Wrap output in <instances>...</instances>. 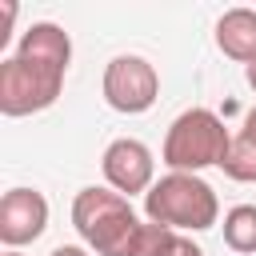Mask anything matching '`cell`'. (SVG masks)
<instances>
[{
	"label": "cell",
	"instance_id": "6da1fadb",
	"mask_svg": "<svg viewBox=\"0 0 256 256\" xmlns=\"http://www.w3.org/2000/svg\"><path fill=\"white\" fill-rule=\"evenodd\" d=\"M72 64V40L60 24L36 20L20 32L16 52L0 64V112L4 116H32L60 100L64 76Z\"/></svg>",
	"mask_w": 256,
	"mask_h": 256
},
{
	"label": "cell",
	"instance_id": "7a4b0ae2",
	"mask_svg": "<svg viewBox=\"0 0 256 256\" xmlns=\"http://www.w3.org/2000/svg\"><path fill=\"white\" fill-rule=\"evenodd\" d=\"M72 228L80 232L84 248L96 256H132L144 220L136 216L128 196H120L116 188L88 184L72 200Z\"/></svg>",
	"mask_w": 256,
	"mask_h": 256
},
{
	"label": "cell",
	"instance_id": "3957f363",
	"mask_svg": "<svg viewBox=\"0 0 256 256\" xmlns=\"http://www.w3.org/2000/svg\"><path fill=\"white\" fill-rule=\"evenodd\" d=\"M144 216L172 232H208L220 220L216 188L196 172H168L144 196Z\"/></svg>",
	"mask_w": 256,
	"mask_h": 256
},
{
	"label": "cell",
	"instance_id": "277c9868",
	"mask_svg": "<svg viewBox=\"0 0 256 256\" xmlns=\"http://www.w3.org/2000/svg\"><path fill=\"white\" fill-rule=\"evenodd\" d=\"M228 148H232V132L224 128V120L212 108H184L164 132L160 160L168 164V172L200 176L204 168H220Z\"/></svg>",
	"mask_w": 256,
	"mask_h": 256
},
{
	"label": "cell",
	"instance_id": "5b68a950",
	"mask_svg": "<svg viewBox=\"0 0 256 256\" xmlns=\"http://www.w3.org/2000/svg\"><path fill=\"white\" fill-rule=\"evenodd\" d=\"M100 92H104V104L112 112L140 116L160 100V72H156L152 60H144L136 52H120L104 64Z\"/></svg>",
	"mask_w": 256,
	"mask_h": 256
},
{
	"label": "cell",
	"instance_id": "8992f818",
	"mask_svg": "<svg viewBox=\"0 0 256 256\" xmlns=\"http://www.w3.org/2000/svg\"><path fill=\"white\" fill-rule=\"evenodd\" d=\"M100 168H104V180L108 188H116L120 196H148V188L156 184V156L144 140L136 136H120L104 148L100 156Z\"/></svg>",
	"mask_w": 256,
	"mask_h": 256
},
{
	"label": "cell",
	"instance_id": "52a82bcc",
	"mask_svg": "<svg viewBox=\"0 0 256 256\" xmlns=\"http://www.w3.org/2000/svg\"><path fill=\"white\" fill-rule=\"evenodd\" d=\"M48 228V200L36 188H8L0 200V240L8 252L40 240Z\"/></svg>",
	"mask_w": 256,
	"mask_h": 256
},
{
	"label": "cell",
	"instance_id": "ba28073f",
	"mask_svg": "<svg viewBox=\"0 0 256 256\" xmlns=\"http://www.w3.org/2000/svg\"><path fill=\"white\" fill-rule=\"evenodd\" d=\"M216 48L228 60L252 64L256 60V8H228L216 20Z\"/></svg>",
	"mask_w": 256,
	"mask_h": 256
},
{
	"label": "cell",
	"instance_id": "9c48e42d",
	"mask_svg": "<svg viewBox=\"0 0 256 256\" xmlns=\"http://www.w3.org/2000/svg\"><path fill=\"white\" fill-rule=\"evenodd\" d=\"M224 244L240 256L256 252V204H236L224 212Z\"/></svg>",
	"mask_w": 256,
	"mask_h": 256
},
{
	"label": "cell",
	"instance_id": "30bf717a",
	"mask_svg": "<svg viewBox=\"0 0 256 256\" xmlns=\"http://www.w3.org/2000/svg\"><path fill=\"white\" fill-rule=\"evenodd\" d=\"M224 176H232V180H240V184H256V144L248 140V136H232V148H228V156H224Z\"/></svg>",
	"mask_w": 256,
	"mask_h": 256
},
{
	"label": "cell",
	"instance_id": "8fae6325",
	"mask_svg": "<svg viewBox=\"0 0 256 256\" xmlns=\"http://www.w3.org/2000/svg\"><path fill=\"white\" fill-rule=\"evenodd\" d=\"M176 244H180V232H172V228H164V224H144L140 228V236H136V248H132V256H172L176 252Z\"/></svg>",
	"mask_w": 256,
	"mask_h": 256
},
{
	"label": "cell",
	"instance_id": "7c38bea8",
	"mask_svg": "<svg viewBox=\"0 0 256 256\" xmlns=\"http://www.w3.org/2000/svg\"><path fill=\"white\" fill-rule=\"evenodd\" d=\"M172 256H204V248H200V244H192L188 236H180V244H176V252H172Z\"/></svg>",
	"mask_w": 256,
	"mask_h": 256
},
{
	"label": "cell",
	"instance_id": "4fadbf2b",
	"mask_svg": "<svg viewBox=\"0 0 256 256\" xmlns=\"http://www.w3.org/2000/svg\"><path fill=\"white\" fill-rule=\"evenodd\" d=\"M48 256H92L84 244H60V248H52Z\"/></svg>",
	"mask_w": 256,
	"mask_h": 256
},
{
	"label": "cell",
	"instance_id": "5bb4252c",
	"mask_svg": "<svg viewBox=\"0 0 256 256\" xmlns=\"http://www.w3.org/2000/svg\"><path fill=\"white\" fill-rule=\"evenodd\" d=\"M240 136H248V140L256 144V108H248V116H244V128H240Z\"/></svg>",
	"mask_w": 256,
	"mask_h": 256
},
{
	"label": "cell",
	"instance_id": "9a60e30c",
	"mask_svg": "<svg viewBox=\"0 0 256 256\" xmlns=\"http://www.w3.org/2000/svg\"><path fill=\"white\" fill-rule=\"evenodd\" d=\"M244 80H248V88L256 92V60H252V64H244Z\"/></svg>",
	"mask_w": 256,
	"mask_h": 256
},
{
	"label": "cell",
	"instance_id": "2e32d148",
	"mask_svg": "<svg viewBox=\"0 0 256 256\" xmlns=\"http://www.w3.org/2000/svg\"><path fill=\"white\" fill-rule=\"evenodd\" d=\"M4 256H20V252H4Z\"/></svg>",
	"mask_w": 256,
	"mask_h": 256
}]
</instances>
